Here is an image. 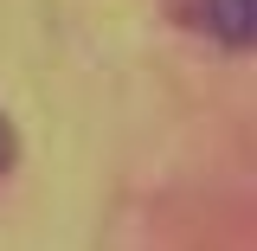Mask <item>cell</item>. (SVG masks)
<instances>
[{"label":"cell","mask_w":257,"mask_h":251,"mask_svg":"<svg viewBox=\"0 0 257 251\" xmlns=\"http://www.w3.org/2000/svg\"><path fill=\"white\" fill-rule=\"evenodd\" d=\"M167 13L225 52H244L257 39V0H167Z\"/></svg>","instance_id":"1"},{"label":"cell","mask_w":257,"mask_h":251,"mask_svg":"<svg viewBox=\"0 0 257 251\" xmlns=\"http://www.w3.org/2000/svg\"><path fill=\"white\" fill-rule=\"evenodd\" d=\"M13 161H20V135H13V123L0 116V181L13 174Z\"/></svg>","instance_id":"2"}]
</instances>
